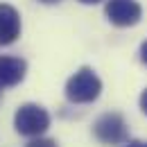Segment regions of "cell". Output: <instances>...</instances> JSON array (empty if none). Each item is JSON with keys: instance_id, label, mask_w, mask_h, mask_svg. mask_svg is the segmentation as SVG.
I'll return each instance as SVG.
<instances>
[{"instance_id": "cell-12", "label": "cell", "mask_w": 147, "mask_h": 147, "mask_svg": "<svg viewBox=\"0 0 147 147\" xmlns=\"http://www.w3.org/2000/svg\"><path fill=\"white\" fill-rule=\"evenodd\" d=\"M38 2H43V5H55V2H59V0H38Z\"/></svg>"}, {"instance_id": "cell-7", "label": "cell", "mask_w": 147, "mask_h": 147, "mask_svg": "<svg viewBox=\"0 0 147 147\" xmlns=\"http://www.w3.org/2000/svg\"><path fill=\"white\" fill-rule=\"evenodd\" d=\"M27 147H59V145H57V140H52V138H41V136H36L34 140L27 143Z\"/></svg>"}, {"instance_id": "cell-5", "label": "cell", "mask_w": 147, "mask_h": 147, "mask_svg": "<svg viewBox=\"0 0 147 147\" xmlns=\"http://www.w3.org/2000/svg\"><path fill=\"white\" fill-rule=\"evenodd\" d=\"M25 73H27L25 59L9 55L0 57V88H9V86L20 84L25 79Z\"/></svg>"}, {"instance_id": "cell-8", "label": "cell", "mask_w": 147, "mask_h": 147, "mask_svg": "<svg viewBox=\"0 0 147 147\" xmlns=\"http://www.w3.org/2000/svg\"><path fill=\"white\" fill-rule=\"evenodd\" d=\"M140 109H143V113L147 115V88L143 91V95H140Z\"/></svg>"}, {"instance_id": "cell-4", "label": "cell", "mask_w": 147, "mask_h": 147, "mask_svg": "<svg viewBox=\"0 0 147 147\" xmlns=\"http://www.w3.org/2000/svg\"><path fill=\"white\" fill-rule=\"evenodd\" d=\"M104 11L115 27H131L143 16V7L138 5V0H109Z\"/></svg>"}, {"instance_id": "cell-13", "label": "cell", "mask_w": 147, "mask_h": 147, "mask_svg": "<svg viewBox=\"0 0 147 147\" xmlns=\"http://www.w3.org/2000/svg\"><path fill=\"white\" fill-rule=\"evenodd\" d=\"M0 97H2V88H0Z\"/></svg>"}, {"instance_id": "cell-11", "label": "cell", "mask_w": 147, "mask_h": 147, "mask_svg": "<svg viewBox=\"0 0 147 147\" xmlns=\"http://www.w3.org/2000/svg\"><path fill=\"white\" fill-rule=\"evenodd\" d=\"M79 2H84V5H97V2H102V0H79Z\"/></svg>"}, {"instance_id": "cell-10", "label": "cell", "mask_w": 147, "mask_h": 147, "mask_svg": "<svg viewBox=\"0 0 147 147\" xmlns=\"http://www.w3.org/2000/svg\"><path fill=\"white\" fill-rule=\"evenodd\" d=\"M125 147H143V143H140V140H131V143H127Z\"/></svg>"}, {"instance_id": "cell-2", "label": "cell", "mask_w": 147, "mask_h": 147, "mask_svg": "<svg viewBox=\"0 0 147 147\" xmlns=\"http://www.w3.org/2000/svg\"><path fill=\"white\" fill-rule=\"evenodd\" d=\"M50 127V113L38 104H20L14 113V129L20 136L36 138Z\"/></svg>"}, {"instance_id": "cell-14", "label": "cell", "mask_w": 147, "mask_h": 147, "mask_svg": "<svg viewBox=\"0 0 147 147\" xmlns=\"http://www.w3.org/2000/svg\"><path fill=\"white\" fill-rule=\"evenodd\" d=\"M143 147H147V143H143Z\"/></svg>"}, {"instance_id": "cell-3", "label": "cell", "mask_w": 147, "mask_h": 147, "mask_svg": "<svg viewBox=\"0 0 147 147\" xmlns=\"http://www.w3.org/2000/svg\"><path fill=\"white\" fill-rule=\"evenodd\" d=\"M93 134L100 143L104 145H120L127 143L129 134H127V122L120 113H104L95 120L93 125Z\"/></svg>"}, {"instance_id": "cell-1", "label": "cell", "mask_w": 147, "mask_h": 147, "mask_svg": "<svg viewBox=\"0 0 147 147\" xmlns=\"http://www.w3.org/2000/svg\"><path fill=\"white\" fill-rule=\"evenodd\" d=\"M100 93H102V82H100V77L95 75V70L88 68V66L79 68V70L68 79V84H66V97H68V102H73V104L95 102V100L100 97Z\"/></svg>"}, {"instance_id": "cell-6", "label": "cell", "mask_w": 147, "mask_h": 147, "mask_svg": "<svg viewBox=\"0 0 147 147\" xmlns=\"http://www.w3.org/2000/svg\"><path fill=\"white\" fill-rule=\"evenodd\" d=\"M20 36V14L11 5H0V45H11Z\"/></svg>"}, {"instance_id": "cell-9", "label": "cell", "mask_w": 147, "mask_h": 147, "mask_svg": "<svg viewBox=\"0 0 147 147\" xmlns=\"http://www.w3.org/2000/svg\"><path fill=\"white\" fill-rule=\"evenodd\" d=\"M140 61H143V63L147 66V41L143 43V45H140Z\"/></svg>"}]
</instances>
